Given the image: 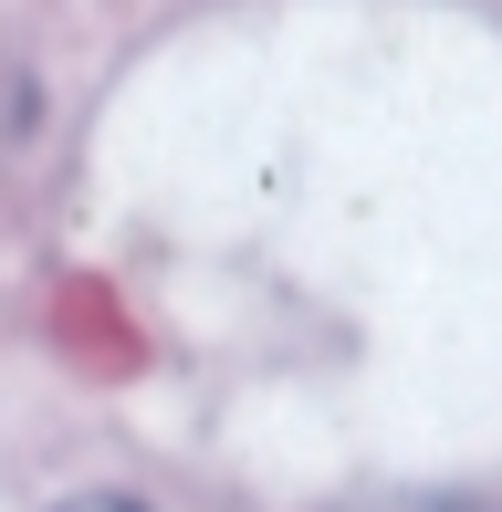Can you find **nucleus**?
Listing matches in <instances>:
<instances>
[{"label": "nucleus", "mask_w": 502, "mask_h": 512, "mask_svg": "<svg viewBox=\"0 0 502 512\" xmlns=\"http://www.w3.org/2000/svg\"><path fill=\"white\" fill-rule=\"evenodd\" d=\"M74 512H126V502H74Z\"/></svg>", "instance_id": "f257e3e1"}]
</instances>
